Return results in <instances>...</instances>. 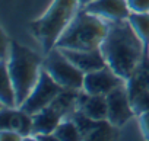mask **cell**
I'll use <instances>...</instances> for the list:
<instances>
[{"instance_id": "1", "label": "cell", "mask_w": 149, "mask_h": 141, "mask_svg": "<svg viewBox=\"0 0 149 141\" xmlns=\"http://www.w3.org/2000/svg\"><path fill=\"white\" fill-rule=\"evenodd\" d=\"M101 52L107 65L123 77L130 80L143 63L146 45L136 35L129 21L108 23V32L101 44Z\"/></svg>"}, {"instance_id": "2", "label": "cell", "mask_w": 149, "mask_h": 141, "mask_svg": "<svg viewBox=\"0 0 149 141\" xmlns=\"http://www.w3.org/2000/svg\"><path fill=\"white\" fill-rule=\"evenodd\" d=\"M5 61L16 92L18 106H21L40 80L44 60L31 48L10 41V48Z\"/></svg>"}, {"instance_id": "3", "label": "cell", "mask_w": 149, "mask_h": 141, "mask_svg": "<svg viewBox=\"0 0 149 141\" xmlns=\"http://www.w3.org/2000/svg\"><path fill=\"white\" fill-rule=\"evenodd\" d=\"M107 32L108 22L81 6L56 47L61 50H97L101 47Z\"/></svg>"}, {"instance_id": "4", "label": "cell", "mask_w": 149, "mask_h": 141, "mask_svg": "<svg viewBox=\"0 0 149 141\" xmlns=\"http://www.w3.org/2000/svg\"><path fill=\"white\" fill-rule=\"evenodd\" d=\"M79 8L78 0H53L48 9L31 23L29 29L34 38L41 44L44 54L56 47Z\"/></svg>"}, {"instance_id": "5", "label": "cell", "mask_w": 149, "mask_h": 141, "mask_svg": "<svg viewBox=\"0 0 149 141\" xmlns=\"http://www.w3.org/2000/svg\"><path fill=\"white\" fill-rule=\"evenodd\" d=\"M42 68L63 89H70V90L84 89L85 73L74 65L60 48L54 47L53 50L45 52Z\"/></svg>"}, {"instance_id": "6", "label": "cell", "mask_w": 149, "mask_h": 141, "mask_svg": "<svg viewBox=\"0 0 149 141\" xmlns=\"http://www.w3.org/2000/svg\"><path fill=\"white\" fill-rule=\"evenodd\" d=\"M61 92H63V87L60 85H57L51 79V76L42 68L38 83L35 85V87L32 89L29 96L25 99V102L19 108L31 115H35L37 112L50 106Z\"/></svg>"}, {"instance_id": "7", "label": "cell", "mask_w": 149, "mask_h": 141, "mask_svg": "<svg viewBox=\"0 0 149 141\" xmlns=\"http://www.w3.org/2000/svg\"><path fill=\"white\" fill-rule=\"evenodd\" d=\"M127 86V80L120 77L114 70L108 65L95 70V72L86 73L84 80V89L89 95H98V96H107L113 90Z\"/></svg>"}, {"instance_id": "8", "label": "cell", "mask_w": 149, "mask_h": 141, "mask_svg": "<svg viewBox=\"0 0 149 141\" xmlns=\"http://www.w3.org/2000/svg\"><path fill=\"white\" fill-rule=\"evenodd\" d=\"M105 98H107V108H108L107 119L118 128L124 127L134 116L127 86H121L113 90Z\"/></svg>"}, {"instance_id": "9", "label": "cell", "mask_w": 149, "mask_h": 141, "mask_svg": "<svg viewBox=\"0 0 149 141\" xmlns=\"http://www.w3.org/2000/svg\"><path fill=\"white\" fill-rule=\"evenodd\" d=\"M0 124H2V129L18 131L24 138H32L34 135V116L21 108L2 106Z\"/></svg>"}, {"instance_id": "10", "label": "cell", "mask_w": 149, "mask_h": 141, "mask_svg": "<svg viewBox=\"0 0 149 141\" xmlns=\"http://www.w3.org/2000/svg\"><path fill=\"white\" fill-rule=\"evenodd\" d=\"M85 9L108 23L127 21L130 15L127 0H94L85 6Z\"/></svg>"}, {"instance_id": "11", "label": "cell", "mask_w": 149, "mask_h": 141, "mask_svg": "<svg viewBox=\"0 0 149 141\" xmlns=\"http://www.w3.org/2000/svg\"><path fill=\"white\" fill-rule=\"evenodd\" d=\"M61 51L85 74L107 65V61L101 52V48H97V50H61Z\"/></svg>"}, {"instance_id": "12", "label": "cell", "mask_w": 149, "mask_h": 141, "mask_svg": "<svg viewBox=\"0 0 149 141\" xmlns=\"http://www.w3.org/2000/svg\"><path fill=\"white\" fill-rule=\"evenodd\" d=\"M76 106L79 111H82L85 115L95 121L107 119L108 108H107V98L98 96V95H89L85 90H79Z\"/></svg>"}, {"instance_id": "13", "label": "cell", "mask_w": 149, "mask_h": 141, "mask_svg": "<svg viewBox=\"0 0 149 141\" xmlns=\"http://www.w3.org/2000/svg\"><path fill=\"white\" fill-rule=\"evenodd\" d=\"M34 116V135H44V134H54L58 124L64 119V115L54 106L50 105L42 111L37 112Z\"/></svg>"}, {"instance_id": "14", "label": "cell", "mask_w": 149, "mask_h": 141, "mask_svg": "<svg viewBox=\"0 0 149 141\" xmlns=\"http://www.w3.org/2000/svg\"><path fill=\"white\" fill-rule=\"evenodd\" d=\"M0 102H2V106L19 108L18 99H16V92H15V87L12 85V80H10L5 60H2V89H0Z\"/></svg>"}, {"instance_id": "15", "label": "cell", "mask_w": 149, "mask_h": 141, "mask_svg": "<svg viewBox=\"0 0 149 141\" xmlns=\"http://www.w3.org/2000/svg\"><path fill=\"white\" fill-rule=\"evenodd\" d=\"M129 23L136 32V35L142 39V42L149 47V12L146 13H137V12H130L129 15Z\"/></svg>"}, {"instance_id": "16", "label": "cell", "mask_w": 149, "mask_h": 141, "mask_svg": "<svg viewBox=\"0 0 149 141\" xmlns=\"http://www.w3.org/2000/svg\"><path fill=\"white\" fill-rule=\"evenodd\" d=\"M54 135L58 141H78L82 140V134L78 125L73 122L72 118H64L54 131Z\"/></svg>"}, {"instance_id": "17", "label": "cell", "mask_w": 149, "mask_h": 141, "mask_svg": "<svg viewBox=\"0 0 149 141\" xmlns=\"http://www.w3.org/2000/svg\"><path fill=\"white\" fill-rule=\"evenodd\" d=\"M118 127L113 125L108 119L97 121L94 129L89 132V135L85 140H116L118 137Z\"/></svg>"}, {"instance_id": "18", "label": "cell", "mask_w": 149, "mask_h": 141, "mask_svg": "<svg viewBox=\"0 0 149 141\" xmlns=\"http://www.w3.org/2000/svg\"><path fill=\"white\" fill-rule=\"evenodd\" d=\"M70 118L73 119V122L78 125V128H79V131H81V134H82V138L85 140L88 135H89V132L94 129V127H95V124H97V121L95 119H92V118H89L88 115H85L82 111H79V109H76L72 115H70Z\"/></svg>"}, {"instance_id": "19", "label": "cell", "mask_w": 149, "mask_h": 141, "mask_svg": "<svg viewBox=\"0 0 149 141\" xmlns=\"http://www.w3.org/2000/svg\"><path fill=\"white\" fill-rule=\"evenodd\" d=\"M130 99H132V108L136 116L149 111V89H140L132 93Z\"/></svg>"}, {"instance_id": "20", "label": "cell", "mask_w": 149, "mask_h": 141, "mask_svg": "<svg viewBox=\"0 0 149 141\" xmlns=\"http://www.w3.org/2000/svg\"><path fill=\"white\" fill-rule=\"evenodd\" d=\"M130 12L146 13L149 12V0H127Z\"/></svg>"}, {"instance_id": "21", "label": "cell", "mask_w": 149, "mask_h": 141, "mask_svg": "<svg viewBox=\"0 0 149 141\" xmlns=\"http://www.w3.org/2000/svg\"><path fill=\"white\" fill-rule=\"evenodd\" d=\"M137 119H139V125H140V131H142V135L149 140V111L148 112H143L140 115H137Z\"/></svg>"}, {"instance_id": "22", "label": "cell", "mask_w": 149, "mask_h": 141, "mask_svg": "<svg viewBox=\"0 0 149 141\" xmlns=\"http://www.w3.org/2000/svg\"><path fill=\"white\" fill-rule=\"evenodd\" d=\"M0 140L3 141H19L24 140V137L13 129H0Z\"/></svg>"}, {"instance_id": "23", "label": "cell", "mask_w": 149, "mask_h": 141, "mask_svg": "<svg viewBox=\"0 0 149 141\" xmlns=\"http://www.w3.org/2000/svg\"><path fill=\"white\" fill-rule=\"evenodd\" d=\"M78 2H79V5H81L82 8H85L86 5H89V3H92V2H94V0H78Z\"/></svg>"}, {"instance_id": "24", "label": "cell", "mask_w": 149, "mask_h": 141, "mask_svg": "<svg viewBox=\"0 0 149 141\" xmlns=\"http://www.w3.org/2000/svg\"><path fill=\"white\" fill-rule=\"evenodd\" d=\"M148 55H149V47H148Z\"/></svg>"}]
</instances>
